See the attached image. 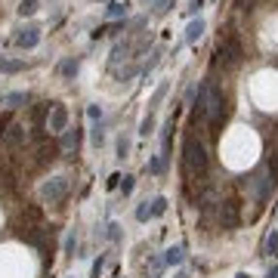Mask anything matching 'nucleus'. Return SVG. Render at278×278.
Wrapping results in <instances>:
<instances>
[{
  "label": "nucleus",
  "mask_w": 278,
  "mask_h": 278,
  "mask_svg": "<svg viewBox=\"0 0 278 278\" xmlns=\"http://www.w3.org/2000/svg\"><path fill=\"white\" fill-rule=\"evenodd\" d=\"M182 161H185V180L204 185V173H207V167H210V158H207L204 142L195 139V136L185 139V146H182Z\"/></svg>",
  "instance_id": "obj_1"
},
{
  "label": "nucleus",
  "mask_w": 278,
  "mask_h": 278,
  "mask_svg": "<svg viewBox=\"0 0 278 278\" xmlns=\"http://www.w3.org/2000/svg\"><path fill=\"white\" fill-rule=\"evenodd\" d=\"M241 62H244L241 40L235 37V34L220 37V47H216V59H213V65H223V68H238Z\"/></svg>",
  "instance_id": "obj_2"
},
{
  "label": "nucleus",
  "mask_w": 278,
  "mask_h": 278,
  "mask_svg": "<svg viewBox=\"0 0 278 278\" xmlns=\"http://www.w3.org/2000/svg\"><path fill=\"white\" fill-rule=\"evenodd\" d=\"M226 114H229V102H226V93L220 87H213L210 90V99H207V124H210V133H216L223 127V121H226Z\"/></svg>",
  "instance_id": "obj_3"
},
{
  "label": "nucleus",
  "mask_w": 278,
  "mask_h": 278,
  "mask_svg": "<svg viewBox=\"0 0 278 278\" xmlns=\"http://www.w3.org/2000/svg\"><path fill=\"white\" fill-rule=\"evenodd\" d=\"M68 176H53V180H47L40 185V198L47 201V204H62L65 198H68Z\"/></svg>",
  "instance_id": "obj_4"
},
{
  "label": "nucleus",
  "mask_w": 278,
  "mask_h": 278,
  "mask_svg": "<svg viewBox=\"0 0 278 278\" xmlns=\"http://www.w3.org/2000/svg\"><path fill=\"white\" fill-rule=\"evenodd\" d=\"M47 130H53V133H65V130H68V108H65L62 102H53V108H49Z\"/></svg>",
  "instance_id": "obj_5"
},
{
  "label": "nucleus",
  "mask_w": 278,
  "mask_h": 278,
  "mask_svg": "<svg viewBox=\"0 0 278 278\" xmlns=\"http://www.w3.org/2000/svg\"><path fill=\"white\" fill-rule=\"evenodd\" d=\"M238 223H241L238 201H220V226L223 229H235Z\"/></svg>",
  "instance_id": "obj_6"
},
{
  "label": "nucleus",
  "mask_w": 278,
  "mask_h": 278,
  "mask_svg": "<svg viewBox=\"0 0 278 278\" xmlns=\"http://www.w3.org/2000/svg\"><path fill=\"white\" fill-rule=\"evenodd\" d=\"M22 142H25V127H22V124H10V127L3 130V146L10 151H16Z\"/></svg>",
  "instance_id": "obj_7"
},
{
  "label": "nucleus",
  "mask_w": 278,
  "mask_h": 278,
  "mask_svg": "<svg viewBox=\"0 0 278 278\" xmlns=\"http://www.w3.org/2000/svg\"><path fill=\"white\" fill-rule=\"evenodd\" d=\"M37 40H40V28H34V25H25V28H19V34H16V44L22 49L37 47Z\"/></svg>",
  "instance_id": "obj_8"
},
{
  "label": "nucleus",
  "mask_w": 278,
  "mask_h": 278,
  "mask_svg": "<svg viewBox=\"0 0 278 278\" xmlns=\"http://www.w3.org/2000/svg\"><path fill=\"white\" fill-rule=\"evenodd\" d=\"M81 139H83V133L74 127V130H65L62 133V151H78L81 148Z\"/></svg>",
  "instance_id": "obj_9"
},
{
  "label": "nucleus",
  "mask_w": 278,
  "mask_h": 278,
  "mask_svg": "<svg viewBox=\"0 0 278 278\" xmlns=\"http://www.w3.org/2000/svg\"><path fill=\"white\" fill-rule=\"evenodd\" d=\"M204 28H207V25H204L201 16H198V19H192L189 25H185V44H195V40L204 34Z\"/></svg>",
  "instance_id": "obj_10"
},
{
  "label": "nucleus",
  "mask_w": 278,
  "mask_h": 278,
  "mask_svg": "<svg viewBox=\"0 0 278 278\" xmlns=\"http://www.w3.org/2000/svg\"><path fill=\"white\" fill-rule=\"evenodd\" d=\"M185 260V247L182 244H176V247H167L164 250V266H180Z\"/></svg>",
  "instance_id": "obj_11"
},
{
  "label": "nucleus",
  "mask_w": 278,
  "mask_h": 278,
  "mask_svg": "<svg viewBox=\"0 0 278 278\" xmlns=\"http://www.w3.org/2000/svg\"><path fill=\"white\" fill-rule=\"evenodd\" d=\"M167 93H170V83H167V81H164V83H161V87H158L155 93H151V99H148V112H155V108H158V105H161V102H164V96H167Z\"/></svg>",
  "instance_id": "obj_12"
},
{
  "label": "nucleus",
  "mask_w": 278,
  "mask_h": 278,
  "mask_svg": "<svg viewBox=\"0 0 278 278\" xmlns=\"http://www.w3.org/2000/svg\"><path fill=\"white\" fill-rule=\"evenodd\" d=\"M22 68H25L22 59H3V56H0V71H3V74H16V71H22Z\"/></svg>",
  "instance_id": "obj_13"
},
{
  "label": "nucleus",
  "mask_w": 278,
  "mask_h": 278,
  "mask_svg": "<svg viewBox=\"0 0 278 278\" xmlns=\"http://www.w3.org/2000/svg\"><path fill=\"white\" fill-rule=\"evenodd\" d=\"M56 151H59L56 142H40V146H37V158H40V161H53Z\"/></svg>",
  "instance_id": "obj_14"
},
{
  "label": "nucleus",
  "mask_w": 278,
  "mask_h": 278,
  "mask_svg": "<svg viewBox=\"0 0 278 278\" xmlns=\"http://www.w3.org/2000/svg\"><path fill=\"white\" fill-rule=\"evenodd\" d=\"M78 59H62V62H59V74H62V78H74V74H78Z\"/></svg>",
  "instance_id": "obj_15"
},
{
  "label": "nucleus",
  "mask_w": 278,
  "mask_h": 278,
  "mask_svg": "<svg viewBox=\"0 0 278 278\" xmlns=\"http://www.w3.org/2000/svg\"><path fill=\"white\" fill-rule=\"evenodd\" d=\"M28 102V93H10V96H3V105L6 108H19Z\"/></svg>",
  "instance_id": "obj_16"
},
{
  "label": "nucleus",
  "mask_w": 278,
  "mask_h": 278,
  "mask_svg": "<svg viewBox=\"0 0 278 278\" xmlns=\"http://www.w3.org/2000/svg\"><path fill=\"white\" fill-rule=\"evenodd\" d=\"M121 16H127V3L124 0H112L108 3V19H121Z\"/></svg>",
  "instance_id": "obj_17"
},
{
  "label": "nucleus",
  "mask_w": 278,
  "mask_h": 278,
  "mask_svg": "<svg viewBox=\"0 0 278 278\" xmlns=\"http://www.w3.org/2000/svg\"><path fill=\"white\" fill-rule=\"evenodd\" d=\"M40 10V0H22L19 3V16H34Z\"/></svg>",
  "instance_id": "obj_18"
},
{
  "label": "nucleus",
  "mask_w": 278,
  "mask_h": 278,
  "mask_svg": "<svg viewBox=\"0 0 278 278\" xmlns=\"http://www.w3.org/2000/svg\"><path fill=\"white\" fill-rule=\"evenodd\" d=\"M164 170H167V155H158V158H155V161H151V164H148V173H155V176H161Z\"/></svg>",
  "instance_id": "obj_19"
},
{
  "label": "nucleus",
  "mask_w": 278,
  "mask_h": 278,
  "mask_svg": "<svg viewBox=\"0 0 278 278\" xmlns=\"http://www.w3.org/2000/svg\"><path fill=\"white\" fill-rule=\"evenodd\" d=\"M127 155H130V136H127V133H121V136H117V158L124 161Z\"/></svg>",
  "instance_id": "obj_20"
},
{
  "label": "nucleus",
  "mask_w": 278,
  "mask_h": 278,
  "mask_svg": "<svg viewBox=\"0 0 278 278\" xmlns=\"http://www.w3.org/2000/svg\"><path fill=\"white\" fill-rule=\"evenodd\" d=\"M136 71H139L136 59H130V65H127V68H117L114 74H117V78H121V81H130V78H133V74H136Z\"/></svg>",
  "instance_id": "obj_21"
},
{
  "label": "nucleus",
  "mask_w": 278,
  "mask_h": 278,
  "mask_svg": "<svg viewBox=\"0 0 278 278\" xmlns=\"http://www.w3.org/2000/svg\"><path fill=\"white\" fill-rule=\"evenodd\" d=\"M164 210H167V198H151V216H164Z\"/></svg>",
  "instance_id": "obj_22"
},
{
  "label": "nucleus",
  "mask_w": 278,
  "mask_h": 278,
  "mask_svg": "<svg viewBox=\"0 0 278 278\" xmlns=\"http://www.w3.org/2000/svg\"><path fill=\"white\" fill-rule=\"evenodd\" d=\"M133 185H136V180H133V176H121V182H117V189H121V195L127 198L130 192H133Z\"/></svg>",
  "instance_id": "obj_23"
},
{
  "label": "nucleus",
  "mask_w": 278,
  "mask_h": 278,
  "mask_svg": "<svg viewBox=\"0 0 278 278\" xmlns=\"http://www.w3.org/2000/svg\"><path fill=\"white\" fill-rule=\"evenodd\" d=\"M266 254H278V229L269 232V238H266Z\"/></svg>",
  "instance_id": "obj_24"
},
{
  "label": "nucleus",
  "mask_w": 278,
  "mask_h": 278,
  "mask_svg": "<svg viewBox=\"0 0 278 278\" xmlns=\"http://www.w3.org/2000/svg\"><path fill=\"white\" fill-rule=\"evenodd\" d=\"M102 269H105V257L99 254L96 260H93V269H90V278H99V275H102Z\"/></svg>",
  "instance_id": "obj_25"
},
{
  "label": "nucleus",
  "mask_w": 278,
  "mask_h": 278,
  "mask_svg": "<svg viewBox=\"0 0 278 278\" xmlns=\"http://www.w3.org/2000/svg\"><path fill=\"white\" fill-rule=\"evenodd\" d=\"M151 130H155V114H151V112H148V114H146V121H142V124H139V133H142V136H148V133H151Z\"/></svg>",
  "instance_id": "obj_26"
},
{
  "label": "nucleus",
  "mask_w": 278,
  "mask_h": 278,
  "mask_svg": "<svg viewBox=\"0 0 278 278\" xmlns=\"http://www.w3.org/2000/svg\"><path fill=\"white\" fill-rule=\"evenodd\" d=\"M170 133H173V117H170V121L164 124V130H161V146H164V148L170 146Z\"/></svg>",
  "instance_id": "obj_27"
},
{
  "label": "nucleus",
  "mask_w": 278,
  "mask_h": 278,
  "mask_svg": "<svg viewBox=\"0 0 278 278\" xmlns=\"http://www.w3.org/2000/svg\"><path fill=\"white\" fill-rule=\"evenodd\" d=\"M148 216H151V207H148V201H142V204L136 207V220H139V223H146Z\"/></svg>",
  "instance_id": "obj_28"
},
{
  "label": "nucleus",
  "mask_w": 278,
  "mask_h": 278,
  "mask_svg": "<svg viewBox=\"0 0 278 278\" xmlns=\"http://www.w3.org/2000/svg\"><path fill=\"white\" fill-rule=\"evenodd\" d=\"M87 117H90L93 124H99V121H102V108H99V105H90V108H87Z\"/></svg>",
  "instance_id": "obj_29"
},
{
  "label": "nucleus",
  "mask_w": 278,
  "mask_h": 278,
  "mask_svg": "<svg viewBox=\"0 0 278 278\" xmlns=\"http://www.w3.org/2000/svg\"><path fill=\"white\" fill-rule=\"evenodd\" d=\"M74 247H78V238H74V232L65 235V254H74Z\"/></svg>",
  "instance_id": "obj_30"
},
{
  "label": "nucleus",
  "mask_w": 278,
  "mask_h": 278,
  "mask_svg": "<svg viewBox=\"0 0 278 278\" xmlns=\"http://www.w3.org/2000/svg\"><path fill=\"white\" fill-rule=\"evenodd\" d=\"M201 6H204V0H189L185 13H189V16H198V13H201Z\"/></svg>",
  "instance_id": "obj_31"
},
{
  "label": "nucleus",
  "mask_w": 278,
  "mask_h": 278,
  "mask_svg": "<svg viewBox=\"0 0 278 278\" xmlns=\"http://www.w3.org/2000/svg\"><path fill=\"white\" fill-rule=\"evenodd\" d=\"M170 3H173V0H158V3H155V16H164L167 10H170Z\"/></svg>",
  "instance_id": "obj_32"
},
{
  "label": "nucleus",
  "mask_w": 278,
  "mask_h": 278,
  "mask_svg": "<svg viewBox=\"0 0 278 278\" xmlns=\"http://www.w3.org/2000/svg\"><path fill=\"white\" fill-rule=\"evenodd\" d=\"M108 238H112V241H121V226H117V223H112V226H108Z\"/></svg>",
  "instance_id": "obj_33"
},
{
  "label": "nucleus",
  "mask_w": 278,
  "mask_h": 278,
  "mask_svg": "<svg viewBox=\"0 0 278 278\" xmlns=\"http://www.w3.org/2000/svg\"><path fill=\"white\" fill-rule=\"evenodd\" d=\"M102 139H105L102 127H99V124H93V142H96V146H102Z\"/></svg>",
  "instance_id": "obj_34"
},
{
  "label": "nucleus",
  "mask_w": 278,
  "mask_h": 278,
  "mask_svg": "<svg viewBox=\"0 0 278 278\" xmlns=\"http://www.w3.org/2000/svg\"><path fill=\"white\" fill-rule=\"evenodd\" d=\"M117 182H121V173H112V176H108V189H117Z\"/></svg>",
  "instance_id": "obj_35"
},
{
  "label": "nucleus",
  "mask_w": 278,
  "mask_h": 278,
  "mask_svg": "<svg viewBox=\"0 0 278 278\" xmlns=\"http://www.w3.org/2000/svg\"><path fill=\"white\" fill-rule=\"evenodd\" d=\"M266 278H278V263H275V266H272V272H269V275H266Z\"/></svg>",
  "instance_id": "obj_36"
},
{
  "label": "nucleus",
  "mask_w": 278,
  "mask_h": 278,
  "mask_svg": "<svg viewBox=\"0 0 278 278\" xmlns=\"http://www.w3.org/2000/svg\"><path fill=\"white\" fill-rule=\"evenodd\" d=\"M235 278H250V275H247V272H238V275H235Z\"/></svg>",
  "instance_id": "obj_37"
},
{
  "label": "nucleus",
  "mask_w": 278,
  "mask_h": 278,
  "mask_svg": "<svg viewBox=\"0 0 278 278\" xmlns=\"http://www.w3.org/2000/svg\"><path fill=\"white\" fill-rule=\"evenodd\" d=\"M3 124H6V117H0V127H3Z\"/></svg>",
  "instance_id": "obj_38"
},
{
  "label": "nucleus",
  "mask_w": 278,
  "mask_h": 278,
  "mask_svg": "<svg viewBox=\"0 0 278 278\" xmlns=\"http://www.w3.org/2000/svg\"><path fill=\"white\" fill-rule=\"evenodd\" d=\"M275 216H278V207H275Z\"/></svg>",
  "instance_id": "obj_39"
}]
</instances>
